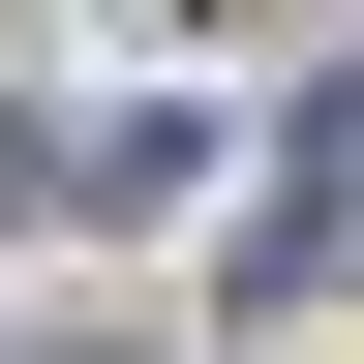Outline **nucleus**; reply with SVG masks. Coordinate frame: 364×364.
<instances>
[{
	"mask_svg": "<svg viewBox=\"0 0 364 364\" xmlns=\"http://www.w3.org/2000/svg\"><path fill=\"white\" fill-rule=\"evenodd\" d=\"M0 364H91V334H0Z\"/></svg>",
	"mask_w": 364,
	"mask_h": 364,
	"instance_id": "f257e3e1",
	"label": "nucleus"
}]
</instances>
